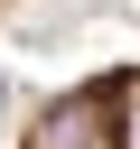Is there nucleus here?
Returning a JSON list of instances; mask_svg holds the SVG:
<instances>
[{"mask_svg": "<svg viewBox=\"0 0 140 149\" xmlns=\"http://www.w3.org/2000/svg\"><path fill=\"white\" fill-rule=\"evenodd\" d=\"M19 9H28V0H0V28H9V19H19Z\"/></svg>", "mask_w": 140, "mask_h": 149, "instance_id": "obj_2", "label": "nucleus"}, {"mask_svg": "<svg viewBox=\"0 0 140 149\" xmlns=\"http://www.w3.org/2000/svg\"><path fill=\"white\" fill-rule=\"evenodd\" d=\"M9 149H140V65H103L65 84L56 102H37V121Z\"/></svg>", "mask_w": 140, "mask_h": 149, "instance_id": "obj_1", "label": "nucleus"}]
</instances>
